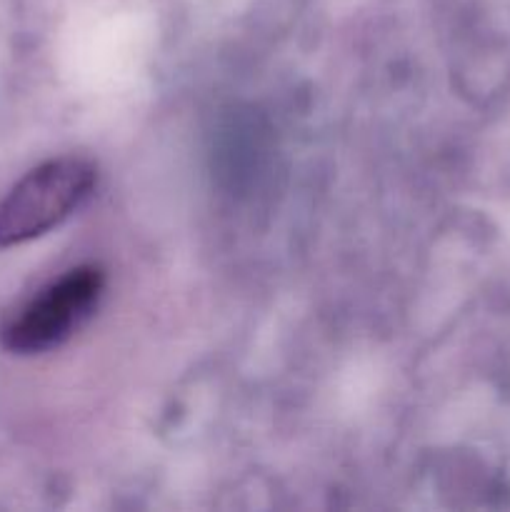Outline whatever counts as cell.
Segmentation results:
<instances>
[{
  "mask_svg": "<svg viewBox=\"0 0 510 512\" xmlns=\"http://www.w3.org/2000/svg\"><path fill=\"white\" fill-rule=\"evenodd\" d=\"M95 168L83 158H55L30 170L0 203V248L28 243L68 220L95 188Z\"/></svg>",
  "mask_w": 510,
  "mask_h": 512,
  "instance_id": "cell-1",
  "label": "cell"
},
{
  "mask_svg": "<svg viewBox=\"0 0 510 512\" xmlns=\"http://www.w3.org/2000/svg\"><path fill=\"white\" fill-rule=\"evenodd\" d=\"M103 295L98 268H75L35 295L3 330L10 353L38 355L63 345L93 315Z\"/></svg>",
  "mask_w": 510,
  "mask_h": 512,
  "instance_id": "cell-2",
  "label": "cell"
}]
</instances>
